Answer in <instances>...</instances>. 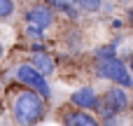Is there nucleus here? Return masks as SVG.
<instances>
[{
  "instance_id": "13",
  "label": "nucleus",
  "mask_w": 133,
  "mask_h": 126,
  "mask_svg": "<svg viewBox=\"0 0 133 126\" xmlns=\"http://www.w3.org/2000/svg\"><path fill=\"white\" fill-rule=\"evenodd\" d=\"M16 12L14 0H0V21H9Z\"/></svg>"
},
{
  "instance_id": "1",
  "label": "nucleus",
  "mask_w": 133,
  "mask_h": 126,
  "mask_svg": "<svg viewBox=\"0 0 133 126\" xmlns=\"http://www.w3.org/2000/svg\"><path fill=\"white\" fill-rule=\"evenodd\" d=\"M7 110L14 126H40L47 117V98H42L35 89L14 82L5 91Z\"/></svg>"
},
{
  "instance_id": "8",
  "label": "nucleus",
  "mask_w": 133,
  "mask_h": 126,
  "mask_svg": "<svg viewBox=\"0 0 133 126\" xmlns=\"http://www.w3.org/2000/svg\"><path fill=\"white\" fill-rule=\"evenodd\" d=\"M33 68H37L42 75H54L56 72V63H54V58H51V54L47 51V49H42V51H30V61H28Z\"/></svg>"
},
{
  "instance_id": "4",
  "label": "nucleus",
  "mask_w": 133,
  "mask_h": 126,
  "mask_svg": "<svg viewBox=\"0 0 133 126\" xmlns=\"http://www.w3.org/2000/svg\"><path fill=\"white\" fill-rule=\"evenodd\" d=\"M56 12L44 2V0H33L30 5L23 7V21L26 23H33V26H40V28H51L54 26V16Z\"/></svg>"
},
{
  "instance_id": "16",
  "label": "nucleus",
  "mask_w": 133,
  "mask_h": 126,
  "mask_svg": "<svg viewBox=\"0 0 133 126\" xmlns=\"http://www.w3.org/2000/svg\"><path fill=\"white\" fill-rule=\"evenodd\" d=\"M126 65H129V72H131V75H133V56H131V58H129V63H126Z\"/></svg>"
},
{
  "instance_id": "19",
  "label": "nucleus",
  "mask_w": 133,
  "mask_h": 126,
  "mask_svg": "<svg viewBox=\"0 0 133 126\" xmlns=\"http://www.w3.org/2000/svg\"><path fill=\"white\" fill-rule=\"evenodd\" d=\"M131 2H133V0H131Z\"/></svg>"
},
{
  "instance_id": "18",
  "label": "nucleus",
  "mask_w": 133,
  "mask_h": 126,
  "mask_svg": "<svg viewBox=\"0 0 133 126\" xmlns=\"http://www.w3.org/2000/svg\"><path fill=\"white\" fill-rule=\"evenodd\" d=\"M131 91H133V89H131ZM131 105H133V94H131Z\"/></svg>"
},
{
  "instance_id": "2",
  "label": "nucleus",
  "mask_w": 133,
  "mask_h": 126,
  "mask_svg": "<svg viewBox=\"0 0 133 126\" xmlns=\"http://www.w3.org/2000/svg\"><path fill=\"white\" fill-rule=\"evenodd\" d=\"M94 75L98 79H108L110 84H119L124 89H133V75L129 72V65L119 58H105V61H96L94 63Z\"/></svg>"
},
{
  "instance_id": "9",
  "label": "nucleus",
  "mask_w": 133,
  "mask_h": 126,
  "mask_svg": "<svg viewBox=\"0 0 133 126\" xmlns=\"http://www.w3.org/2000/svg\"><path fill=\"white\" fill-rule=\"evenodd\" d=\"M54 12H58V14H63V16H68L70 21H77L79 19V9H77V5H75V0H44Z\"/></svg>"
},
{
  "instance_id": "15",
  "label": "nucleus",
  "mask_w": 133,
  "mask_h": 126,
  "mask_svg": "<svg viewBox=\"0 0 133 126\" xmlns=\"http://www.w3.org/2000/svg\"><path fill=\"white\" fill-rule=\"evenodd\" d=\"M126 23H129V26L133 28V7L129 9V12H126Z\"/></svg>"
},
{
  "instance_id": "11",
  "label": "nucleus",
  "mask_w": 133,
  "mask_h": 126,
  "mask_svg": "<svg viewBox=\"0 0 133 126\" xmlns=\"http://www.w3.org/2000/svg\"><path fill=\"white\" fill-rule=\"evenodd\" d=\"M75 5L82 14H96V12H101L103 0H75Z\"/></svg>"
},
{
  "instance_id": "17",
  "label": "nucleus",
  "mask_w": 133,
  "mask_h": 126,
  "mask_svg": "<svg viewBox=\"0 0 133 126\" xmlns=\"http://www.w3.org/2000/svg\"><path fill=\"white\" fill-rule=\"evenodd\" d=\"M2 54H5V49H2V42H0V58H2Z\"/></svg>"
},
{
  "instance_id": "10",
  "label": "nucleus",
  "mask_w": 133,
  "mask_h": 126,
  "mask_svg": "<svg viewBox=\"0 0 133 126\" xmlns=\"http://www.w3.org/2000/svg\"><path fill=\"white\" fill-rule=\"evenodd\" d=\"M117 44H119V40H115L112 44H101V47H96V49H94V61H105V58L117 56Z\"/></svg>"
},
{
  "instance_id": "12",
  "label": "nucleus",
  "mask_w": 133,
  "mask_h": 126,
  "mask_svg": "<svg viewBox=\"0 0 133 126\" xmlns=\"http://www.w3.org/2000/svg\"><path fill=\"white\" fill-rule=\"evenodd\" d=\"M23 35H26L28 40H33V42H42V40H44V35H47V30H44V28H40V26L26 23V28H23Z\"/></svg>"
},
{
  "instance_id": "5",
  "label": "nucleus",
  "mask_w": 133,
  "mask_h": 126,
  "mask_svg": "<svg viewBox=\"0 0 133 126\" xmlns=\"http://www.w3.org/2000/svg\"><path fill=\"white\" fill-rule=\"evenodd\" d=\"M101 108H103V110H110V112H115V115H124V112L131 108V98H129V94H126L124 87L112 84V87H108V89L101 94ZM101 108H98V110H101Z\"/></svg>"
},
{
  "instance_id": "7",
  "label": "nucleus",
  "mask_w": 133,
  "mask_h": 126,
  "mask_svg": "<svg viewBox=\"0 0 133 126\" xmlns=\"http://www.w3.org/2000/svg\"><path fill=\"white\" fill-rule=\"evenodd\" d=\"M68 103L75 105V108L89 110V112H98V108H101V96L96 94L94 87L84 84V87H79V89H75V91L70 94V101H68Z\"/></svg>"
},
{
  "instance_id": "3",
  "label": "nucleus",
  "mask_w": 133,
  "mask_h": 126,
  "mask_svg": "<svg viewBox=\"0 0 133 126\" xmlns=\"http://www.w3.org/2000/svg\"><path fill=\"white\" fill-rule=\"evenodd\" d=\"M14 79L16 82H21V84H26V87H30V89H35L42 98H51V87H49V82H47V75H42L37 68H33L30 63H19L16 68H14Z\"/></svg>"
},
{
  "instance_id": "14",
  "label": "nucleus",
  "mask_w": 133,
  "mask_h": 126,
  "mask_svg": "<svg viewBox=\"0 0 133 126\" xmlns=\"http://www.w3.org/2000/svg\"><path fill=\"white\" fill-rule=\"evenodd\" d=\"M110 26L117 30V28H122V26H124V21H122V19H112V21H110Z\"/></svg>"
},
{
  "instance_id": "6",
  "label": "nucleus",
  "mask_w": 133,
  "mask_h": 126,
  "mask_svg": "<svg viewBox=\"0 0 133 126\" xmlns=\"http://www.w3.org/2000/svg\"><path fill=\"white\" fill-rule=\"evenodd\" d=\"M58 119L63 126H101L98 117L89 110H82V108H75V105H63L58 110Z\"/></svg>"
}]
</instances>
